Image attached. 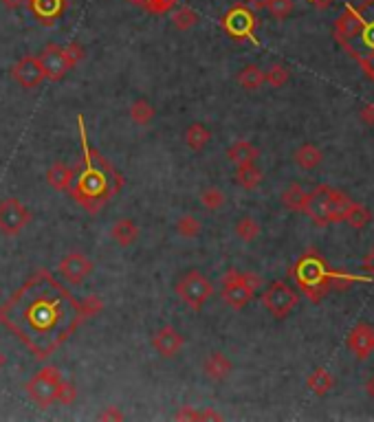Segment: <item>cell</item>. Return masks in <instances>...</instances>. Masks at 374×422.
<instances>
[{
  "label": "cell",
  "mask_w": 374,
  "mask_h": 422,
  "mask_svg": "<svg viewBox=\"0 0 374 422\" xmlns=\"http://www.w3.org/2000/svg\"><path fill=\"white\" fill-rule=\"evenodd\" d=\"M102 308L100 297L77 299L42 268L0 306V323L18 336L36 359L46 361L86 319L102 313Z\"/></svg>",
  "instance_id": "obj_1"
},
{
  "label": "cell",
  "mask_w": 374,
  "mask_h": 422,
  "mask_svg": "<svg viewBox=\"0 0 374 422\" xmlns=\"http://www.w3.org/2000/svg\"><path fill=\"white\" fill-rule=\"evenodd\" d=\"M79 125V139H82V168H75V181L71 185L73 200L88 214H100L102 207L121 191L123 176L112 168L110 161H106L97 152L86 135L84 117H77Z\"/></svg>",
  "instance_id": "obj_2"
},
{
  "label": "cell",
  "mask_w": 374,
  "mask_h": 422,
  "mask_svg": "<svg viewBox=\"0 0 374 422\" xmlns=\"http://www.w3.org/2000/svg\"><path fill=\"white\" fill-rule=\"evenodd\" d=\"M352 200L344 191L328 185H319L311 193H306V203L302 214H306L317 226H328L344 222Z\"/></svg>",
  "instance_id": "obj_3"
},
{
  "label": "cell",
  "mask_w": 374,
  "mask_h": 422,
  "mask_svg": "<svg viewBox=\"0 0 374 422\" xmlns=\"http://www.w3.org/2000/svg\"><path fill=\"white\" fill-rule=\"evenodd\" d=\"M328 273L330 268L326 264V259L315 249H308L295 262V266L290 268V278L295 280V284L308 299L319 301L330 290Z\"/></svg>",
  "instance_id": "obj_4"
},
{
  "label": "cell",
  "mask_w": 374,
  "mask_h": 422,
  "mask_svg": "<svg viewBox=\"0 0 374 422\" xmlns=\"http://www.w3.org/2000/svg\"><path fill=\"white\" fill-rule=\"evenodd\" d=\"M84 57V48L79 46L77 42H71L67 46L60 44H46L40 55L38 62L44 71V77L51 79V82H60V79L67 77L69 71H73L77 67V62Z\"/></svg>",
  "instance_id": "obj_5"
},
{
  "label": "cell",
  "mask_w": 374,
  "mask_h": 422,
  "mask_svg": "<svg viewBox=\"0 0 374 422\" xmlns=\"http://www.w3.org/2000/svg\"><path fill=\"white\" fill-rule=\"evenodd\" d=\"M260 286H262V278H258L253 273H240L232 268L227 271L222 278L220 297L232 311H242L245 306H249V301H253L255 290Z\"/></svg>",
  "instance_id": "obj_6"
},
{
  "label": "cell",
  "mask_w": 374,
  "mask_h": 422,
  "mask_svg": "<svg viewBox=\"0 0 374 422\" xmlns=\"http://www.w3.org/2000/svg\"><path fill=\"white\" fill-rule=\"evenodd\" d=\"M176 295L181 301L192 308L194 313H201L209 297L214 295V284H211L201 271H187L181 280L176 282Z\"/></svg>",
  "instance_id": "obj_7"
},
{
  "label": "cell",
  "mask_w": 374,
  "mask_h": 422,
  "mask_svg": "<svg viewBox=\"0 0 374 422\" xmlns=\"http://www.w3.org/2000/svg\"><path fill=\"white\" fill-rule=\"evenodd\" d=\"M60 383H62L60 369L46 365V367L38 369V374H34V376H31V379L27 381L25 389H27L29 398L34 400V402L38 404V407L48 409V407H51V404L58 400Z\"/></svg>",
  "instance_id": "obj_8"
},
{
  "label": "cell",
  "mask_w": 374,
  "mask_h": 422,
  "mask_svg": "<svg viewBox=\"0 0 374 422\" xmlns=\"http://www.w3.org/2000/svg\"><path fill=\"white\" fill-rule=\"evenodd\" d=\"M255 11H251L247 5H236L229 11L225 13L222 18V29L229 34L234 40H251L253 44H258L255 38Z\"/></svg>",
  "instance_id": "obj_9"
},
{
  "label": "cell",
  "mask_w": 374,
  "mask_h": 422,
  "mask_svg": "<svg viewBox=\"0 0 374 422\" xmlns=\"http://www.w3.org/2000/svg\"><path fill=\"white\" fill-rule=\"evenodd\" d=\"M298 301H300L298 293L284 282H273L262 295L265 308L275 319H286L293 311H295Z\"/></svg>",
  "instance_id": "obj_10"
},
{
  "label": "cell",
  "mask_w": 374,
  "mask_h": 422,
  "mask_svg": "<svg viewBox=\"0 0 374 422\" xmlns=\"http://www.w3.org/2000/svg\"><path fill=\"white\" fill-rule=\"evenodd\" d=\"M31 222V211L18 198H3L0 200V233L18 236Z\"/></svg>",
  "instance_id": "obj_11"
},
{
  "label": "cell",
  "mask_w": 374,
  "mask_h": 422,
  "mask_svg": "<svg viewBox=\"0 0 374 422\" xmlns=\"http://www.w3.org/2000/svg\"><path fill=\"white\" fill-rule=\"evenodd\" d=\"M95 264L91 262V259L79 253V251H73V253H67L58 264V271L62 275V280L67 284H73V286H79L82 284L88 275L93 273Z\"/></svg>",
  "instance_id": "obj_12"
},
{
  "label": "cell",
  "mask_w": 374,
  "mask_h": 422,
  "mask_svg": "<svg viewBox=\"0 0 374 422\" xmlns=\"http://www.w3.org/2000/svg\"><path fill=\"white\" fill-rule=\"evenodd\" d=\"M361 18H363L361 29L356 31L354 38H352V40H356V44H359V46H354L350 51V55L354 60H359V57H363L368 53H374V0H368V3L361 7ZM352 40H348V42H352ZM341 46H344V44H341Z\"/></svg>",
  "instance_id": "obj_13"
},
{
  "label": "cell",
  "mask_w": 374,
  "mask_h": 422,
  "mask_svg": "<svg viewBox=\"0 0 374 422\" xmlns=\"http://www.w3.org/2000/svg\"><path fill=\"white\" fill-rule=\"evenodd\" d=\"M11 75H13V79H15V84H20L25 90H34V88H38L42 82H44V71H42V67H40V62H38V57H34V55H27V57H22V60H18L13 64V69H11Z\"/></svg>",
  "instance_id": "obj_14"
},
{
  "label": "cell",
  "mask_w": 374,
  "mask_h": 422,
  "mask_svg": "<svg viewBox=\"0 0 374 422\" xmlns=\"http://www.w3.org/2000/svg\"><path fill=\"white\" fill-rule=\"evenodd\" d=\"M27 5L42 27H53L67 13L69 0H27Z\"/></svg>",
  "instance_id": "obj_15"
},
{
  "label": "cell",
  "mask_w": 374,
  "mask_h": 422,
  "mask_svg": "<svg viewBox=\"0 0 374 422\" xmlns=\"http://www.w3.org/2000/svg\"><path fill=\"white\" fill-rule=\"evenodd\" d=\"M183 346H185V336L172 326H163L152 336V348L159 356H163V359H172V356H176L183 350Z\"/></svg>",
  "instance_id": "obj_16"
},
{
  "label": "cell",
  "mask_w": 374,
  "mask_h": 422,
  "mask_svg": "<svg viewBox=\"0 0 374 422\" xmlns=\"http://www.w3.org/2000/svg\"><path fill=\"white\" fill-rule=\"evenodd\" d=\"M348 348L354 352L356 359L366 361L368 356L374 352V326L370 323H356L348 334Z\"/></svg>",
  "instance_id": "obj_17"
},
{
  "label": "cell",
  "mask_w": 374,
  "mask_h": 422,
  "mask_svg": "<svg viewBox=\"0 0 374 422\" xmlns=\"http://www.w3.org/2000/svg\"><path fill=\"white\" fill-rule=\"evenodd\" d=\"M361 7H348L344 13L339 15L337 22H335V38L339 44H346L348 40L354 38L356 31L361 29Z\"/></svg>",
  "instance_id": "obj_18"
},
{
  "label": "cell",
  "mask_w": 374,
  "mask_h": 422,
  "mask_svg": "<svg viewBox=\"0 0 374 422\" xmlns=\"http://www.w3.org/2000/svg\"><path fill=\"white\" fill-rule=\"evenodd\" d=\"M203 372H205V376L209 379V381H216V383H220V381H225V379H229L232 376V372H234V363L227 359V356L222 354V352H211L207 359H205V363H203Z\"/></svg>",
  "instance_id": "obj_19"
},
{
  "label": "cell",
  "mask_w": 374,
  "mask_h": 422,
  "mask_svg": "<svg viewBox=\"0 0 374 422\" xmlns=\"http://www.w3.org/2000/svg\"><path fill=\"white\" fill-rule=\"evenodd\" d=\"M110 238L117 242L119 247H133L139 238V226L135 220L130 218H119L115 224L110 226Z\"/></svg>",
  "instance_id": "obj_20"
},
{
  "label": "cell",
  "mask_w": 374,
  "mask_h": 422,
  "mask_svg": "<svg viewBox=\"0 0 374 422\" xmlns=\"http://www.w3.org/2000/svg\"><path fill=\"white\" fill-rule=\"evenodd\" d=\"M75 181V168H69L67 163H53L46 170V183L58 191H69Z\"/></svg>",
  "instance_id": "obj_21"
},
{
  "label": "cell",
  "mask_w": 374,
  "mask_h": 422,
  "mask_svg": "<svg viewBox=\"0 0 374 422\" xmlns=\"http://www.w3.org/2000/svg\"><path fill=\"white\" fill-rule=\"evenodd\" d=\"M260 156V150L249 141H236L229 150H227V158L232 161L234 165H247V163H255Z\"/></svg>",
  "instance_id": "obj_22"
},
{
  "label": "cell",
  "mask_w": 374,
  "mask_h": 422,
  "mask_svg": "<svg viewBox=\"0 0 374 422\" xmlns=\"http://www.w3.org/2000/svg\"><path fill=\"white\" fill-rule=\"evenodd\" d=\"M236 183L247 189V191H253L260 187L262 183V170H260L255 163H247V165H236Z\"/></svg>",
  "instance_id": "obj_23"
},
{
  "label": "cell",
  "mask_w": 374,
  "mask_h": 422,
  "mask_svg": "<svg viewBox=\"0 0 374 422\" xmlns=\"http://www.w3.org/2000/svg\"><path fill=\"white\" fill-rule=\"evenodd\" d=\"M321 161H323V154H321L319 148H315L313 143L300 145L298 152H295V163H298V168H302V170H306V172L315 170V168L321 163Z\"/></svg>",
  "instance_id": "obj_24"
},
{
  "label": "cell",
  "mask_w": 374,
  "mask_h": 422,
  "mask_svg": "<svg viewBox=\"0 0 374 422\" xmlns=\"http://www.w3.org/2000/svg\"><path fill=\"white\" fill-rule=\"evenodd\" d=\"M306 385H308V389H311L315 396H326L330 389L335 387V379H333V374H330L328 369L317 367L313 374L308 376Z\"/></svg>",
  "instance_id": "obj_25"
},
{
  "label": "cell",
  "mask_w": 374,
  "mask_h": 422,
  "mask_svg": "<svg viewBox=\"0 0 374 422\" xmlns=\"http://www.w3.org/2000/svg\"><path fill=\"white\" fill-rule=\"evenodd\" d=\"M209 139H211V132L205 128V123H192L187 130H185V143H187V148L189 150H194V152H201V150H205L207 148V143H209Z\"/></svg>",
  "instance_id": "obj_26"
},
{
  "label": "cell",
  "mask_w": 374,
  "mask_h": 422,
  "mask_svg": "<svg viewBox=\"0 0 374 422\" xmlns=\"http://www.w3.org/2000/svg\"><path fill=\"white\" fill-rule=\"evenodd\" d=\"M238 84L245 90H258L265 84V71L258 64H249V67H245L238 73Z\"/></svg>",
  "instance_id": "obj_27"
},
{
  "label": "cell",
  "mask_w": 374,
  "mask_h": 422,
  "mask_svg": "<svg viewBox=\"0 0 374 422\" xmlns=\"http://www.w3.org/2000/svg\"><path fill=\"white\" fill-rule=\"evenodd\" d=\"M156 110L148 100H137L130 106V119H133L137 125H150L154 121Z\"/></svg>",
  "instance_id": "obj_28"
},
{
  "label": "cell",
  "mask_w": 374,
  "mask_h": 422,
  "mask_svg": "<svg viewBox=\"0 0 374 422\" xmlns=\"http://www.w3.org/2000/svg\"><path fill=\"white\" fill-rule=\"evenodd\" d=\"M374 278L372 275H350V273H344V271H333L328 273V282H330V290L337 288V290H346L350 288L354 282H372Z\"/></svg>",
  "instance_id": "obj_29"
},
{
  "label": "cell",
  "mask_w": 374,
  "mask_h": 422,
  "mask_svg": "<svg viewBox=\"0 0 374 422\" xmlns=\"http://www.w3.org/2000/svg\"><path fill=\"white\" fill-rule=\"evenodd\" d=\"M306 203V191L302 189L300 183H290L284 191H282V205L288 211H302Z\"/></svg>",
  "instance_id": "obj_30"
},
{
  "label": "cell",
  "mask_w": 374,
  "mask_h": 422,
  "mask_svg": "<svg viewBox=\"0 0 374 422\" xmlns=\"http://www.w3.org/2000/svg\"><path fill=\"white\" fill-rule=\"evenodd\" d=\"M174 229H176V233L181 236V238H187V240H192V238L201 236V231H203V224H201V220H199L196 216L185 214V216H181V218L176 220Z\"/></svg>",
  "instance_id": "obj_31"
},
{
  "label": "cell",
  "mask_w": 374,
  "mask_h": 422,
  "mask_svg": "<svg viewBox=\"0 0 374 422\" xmlns=\"http://www.w3.org/2000/svg\"><path fill=\"white\" fill-rule=\"evenodd\" d=\"M234 231H236V236L242 240V242H253L258 236H260V222L255 220V218H251V216H242L238 222H236V226H234Z\"/></svg>",
  "instance_id": "obj_32"
},
{
  "label": "cell",
  "mask_w": 374,
  "mask_h": 422,
  "mask_svg": "<svg viewBox=\"0 0 374 422\" xmlns=\"http://www.w3.org/2000/svg\"><path fill=\"white\" fill-rule=\"evenodd\" d=\"M196 22H199V13L194 11L192 7L172 9V25H174V29H178V31H189Z\"/></svg>",
  "instance_id": "obj_33"
},
{
  "label": "cell",
  "mask_w": 374,
  "mask_h": 422,
  "mask_svg": "<svg viewBox=\"0 0 374 422\" xmlns=\"http://www.w3.org/2000/svg\"><path fill=\"white\" fill-rule=\"evenodd\" d=\"M370 220H372L370 209L366 205H361V203H352L344 222H348L350 226H354V229H363L366 224H370Z\"/></svg>",
  "instance_id": "obj_34"
},
{
  "label": "cell",
  "mask_w": 374,
  "mask_h": 422,
  "mask_svg": "<svg viewBox=\"0 0 374 422\" xmlns=\"http://www.w3.org/2000/svg\"><path fill=\"white\" fill-rule=\"evenodd\" d=\"M130 3L143 7L152 15H166L176 7V0H130Z\"/></svg>",
  "instance_id": "obj_35"
},
{
  "label": "cell",
  "mask_w": 374,
  "mask_h": 422,
  "mask_svg": "<svg viewBox=\"0 0 374 422\" xmlns=\"http://www.w3.org/2000/svg\"><path fill=\"white\" fill-rule=\"evenodd\" d=\"M225 203H227V196L216 187H207V189L201 191V205L207 211H218V209L225 207Z\"/></svg>",
  "instance_id": "obj_36"
},
{
  "label": "cell",
  "mask_w": 374,
  "mask_h": 422,
  "mask_svg": "<svg viewBox=\"0 0 374 422\" xmlns=\"http://www.w3.org/2000/svg\"><path fill=\"white\" fill-rule=\"evenodd\" d=\"M288 69L282 67V64H273V67L265 73V82L273 88H282L288 82Z\"/></svg>",
  "instance_id": "obj_37"
},
{
  "label": "cell",
  "mask_w": 374,
  "mask_h": 422,
  "mask_svg": "<svg viewBox=\"0 0 374 422\" xmlns=\"http://www.w3.org/2000/svg\"><path fill=\"white\" fill-rule=\"evenodd\" d=\"M267 9L275 20H286L293 13V0H269Z\"/></svg>",
  "instance_id": "obj_38"
},
{
  "label": "cell",
  "mask_w": 374,
  "mask_h": 422,
  "mask_svg": "<svg viewBox=\"0 0 374 422\" xmlns=\"http://www.w3.org/2000/svg\"><path fill=\"white\" fill-rule=\"evenodd\" d=\"M75 398H77L75 385H73L71 381H64V379H62L60 389H58V400H55V402H60V404H73Z\"/></svg>",
  "instance_id": "obj_39"
},
{
  "label": "cell",
  "mask_w": 374,
  "mask_h": 422,
  "mask_svg": "<svg viewBox=\"0 0 374 422\" xmlns=\"http://www.w3.org/2000/svg\"><path fill=\"white\" fill-rule=\"evenodd\" d=\"M356 62L361 64V69H363V73H366V77L370 79V82H374V53H368V55L359 57Z\"/></svg>",
  "instance_id": "obj_40"
},
{
  "label": "cell",
  "mask_w": 374,
  "mask_h": 422,
  "mask_svg": "<svg viewBox=\"0 0 374 422\" xmlns=\"http://www.w3.org/2000/svg\"><path fill=\"white\" fill-rule=\"evenodd\" d=\"M174 418H176V420H201V411L194 409V407H189V404H187V407H183Z\"/></svg>",
  "instance_id": "obj_41"
},
{
  "label": "cell",
  "mask_w": 374,
  "mask_h": 422,
  "mask_svg": "<svg viewBox=\"0 0 374 422\" xmlns=\"http://www.w3.org/2000/svg\"><path fill=\"white\" fill-rule=\"evenodd\" d=\"M359 117L366 125H374V104H363Z\"/></svg>",
  "instance_id": "obj_42"
},
{
  "label": "cell",
  "mask_w": 374,
  "mask_h": 422,
  "mask_svg": "<svg viewBox=\"0 0 374 422\" xmlns=\"http://www.w3.org/2000/svg\"><path fill=\"white\" fill-rule=\"evenodd\" d=\"M100 420H123V414H121L117 407H106V409L100 414Z\"/></svg>",
  "instance_id": "obj_43"
},
{
  "label": "cell",
  "mask_w": 374,
  "mask_h": 422,
  "mask_svg": "<svg viewBox=\"0 0 374 422\" xmlns=\"http://www.w3.org/2000/svg\"><path fill=\"white\" fill-rule=\"evenodd\" d=\"M247 7L251 11H265L269 7V0H247Z\"/></svg>",
  "instance_id": "obj_44"
},
{
  "label": "cell",
  "mask_w": 374,
  "mask_h": 422,
  "mask_svg": "<svg viewBox=\"0 0 374 422\" xmlns=\"http://www.w3.org/2000/svg\"><path fill=\"white\" fill-rule=\"evenodd\" d=\"M363 271H368L372 278H374V249L363 257Z\"/></svg>",
  "instance_id": "obj_45"
},
{
  "label": "cell",
  "mask_w": 374,
  "mask_h": 422,
  "mask_svg": "<svg viewBox=\"0 0 374 422\" xmlns=\"http://www.w3.org/2000/svg\"><path fill=\"white\" fill-rule=\"evenodd\" d=\"M0 3H3V7H7L9 11H13V9H20L27 0H0Z\"/></svg>",
  "instance_id": "obj_46"
},
{
  "label": "cell",
  "mask_w": 374,
  "mask_h": 422,
  "mask_svg": "<svg viewBox=\"0 0 374 422\" xmlns=\"http://www.w3.org/2000/svg\"><path fill=\"white\" fill-rule=\"evenodd\" d=\"M366 394H368L370 398H374V374L366 381Z\"/></svg>",
  "instance_id": "obj_47"
},
{
  "label": "cell",
  "mask_w": 374,
  "mask_h": 422,
  "mask_svg": "<svg viewBox=\"0 0 374 422\" xmlns=\"http://www.w3.org/2000/svg\"><path fill=\"white\" fill-rule=\"evenodd\" d=\"M5 363H7V356L3 354V350H0V369L5 367Z\"/></svg>",
  "instance_id": "obj_48"
}]
</instances>
